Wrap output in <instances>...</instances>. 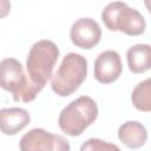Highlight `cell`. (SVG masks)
I'll return each mask as SVG.
<instances>
[{
  "label": "cell",
  "instance_id": "277c9868",
  "mask_svg": "<svg viewBox=\"0 0 151 151\" xmlns=\"http://www.w3.org/2000/svg\"><path fill=\"white\" fill-rule=\"evenodd\" d=\"M87 74V60L81 54L67 53L51 80L52 90L60 97L74 93Z\"/></svg>",
  "mask_w": 151,
  "mask_h": 151
},
{
  "label": "cell",
  "instance_id": "5b68a950",
  "mask_svg": "<svg viewBox=\"0 0 151 151\" xmlns=\"http://www.w3.org/2000/svg\"><path fill=\"white\" fill-rule=\"evenodd\" d=\"M101 20L110 31H120L127 35L143 34L146 27L143 14L123 1L110 2L101 12Z\"/></svg>",
  "mask_w": 151,
  "mask_h": 151
},
{
  "label": "cell",
  "instance_id": "9c48e42d",
  "mask_svg": "<svg viewBox=\"0 0 151 151\" xmlns=\"http://www.w3.org/2000/svg\"><path fill=\"white\" fill-rule=\"evenodd\" d=\"M29 113L21 107H6L0 110V131L7 136L17 134L29 124Z\"/></svg>",
  "mask_w": 151,
  "mask_h": 151
},
{
  "label": "cell",
  "instance_id": "7c38bea8",
  "mask_svg": "<svg viewBox=\"0 0 151 151\" xmlns=\"http://www.w3.org/2000/svg\"><path fill=\"white\" fill-rule=\"evenodd\" d=\"M151 80L150 78L138 83L131 94V100L134 107L143 112L151 111Z\"/></svg>",
  "mask_w": 151,
  "mask_h": 151
},
{
  "label": "cell",
  "instance_id": "4fadbf2b",
  "mask_svg": "<svg viewBox=\"0 0 151 151\" xmlns=\"http://www.w3.org/2000/svg\"><path fill=\"white\" fill-rule=\"evenodd\" d=\"M79 151H122L116 144L105 142L99 138H90L80 146Z\"/></svg>",
  "mask_w": 151,
  "mask_h": 151
},
{
  "label": "cell",
  "instance_id": "ba28073f",
  "mask_svg": "<svg viewBox=\"0 0 151 151\" xmlns=\"http://www.w3.org/2000/svg\"><path fill=\"white\" fill-rule=\"evenodd\" d=\"M122 70L120 55L113 50L101 52L94 61V78L101 84L116 81L122 74Z\"/></svg>",
  "mask_w": 151,
  "mask_h": 151
},
{
  "label": "cell",
  "instance_id": "30bf717a",
  "mask_svg": "<svg viewBox=\"0 0 151 151\" xmlns=\"http://www.w3.org/2000/svg\"><path fill=\"white\" fill-rule=\"evenodd\" d=\"M118 138L125 146L130 149H139L147 139V131L142 123L129 120L119 126Z\"/></svg>",
  "mask_w": 151,
  "mask_h": 151
},
{
  "label": "cell",
  "instance_id": "3957f363",
  "mask_svg": "<svg viewBox=\"0 0 151 151\" xmlns=\"http://www.w3.org/2000/svg\"><path fill=\"white\" fill-rule=\"evenodd\" d=\"M59 57V48L52 41L47 39L34 42L28 52L26 60L27 76L38 86H44L52 77L53 67L57 64Z\"/></svg>",
  "mask_w": 151,
  "mask_h": 151
},
{
  "label": "cell",
  "instance_id": "7a4b0ae2",
  "mask_svg": "<svg viewBox=\"0 0 151 151\" xmlns=\"http://www.w3.org/2000/svg\"><path fill=\"white\" fill-rule=\"evenodd\" d=\"M98 117L97 103L88 96H81L66 105L58 118L61 131L68 136H80Z\"/></svg>",
  "mask_w": 151,
  "mask_h": 151
},
{
  "label": "cell",
  "instance_id": "52a82bcc",
  "mask_svg": "<svg viewBox=\"0 0 151 151\" xmlns=\"http://www.w3.org/2000/svg\"><path fill=\"white\" fill-rule=\"evenodd\" d=\"M70 37L77 47L90 50L100 41L101 29L94 19L80 18L72 24Z\"/></svg>",
  "mask_w": 151,
  "mask_h": 151
},
{
  "label": "cell",
  "instance_id": "5bb4252c",
  "mask_svg": "<svg viewBox=\"0 0 151 151\" xmlns=\"http://www.w3.org/2000/svg\"><path fill=\"white\" fill-rule=\"evenodd\" d=\"M11 11V2L8 0H0V19L6 17Z\"/></svg>",
  "mask_w": 151,
  "mask_h": 151
},
{
  "label": "cell",
  "instance_id": "8fae6325",
  "mask_svg": "<svg viewBox=\"0 0 151 151\" xmlns=\"http://www.w3.org/2000/svg\"><path fill=\"white\" fill-rule=\"evenodd\" d=\"M127 65L133 73H144L151 66V47L147 44H137L126 52Z\"/></svg>",
  "mask_w": 151,
  "mask_h": 151
},
{
  "label": "cell",
  "instance_id": "9a60e30c",
  "mask_svg": "<svg viewBox=\"0 0 151 151\" xmlns=\"http://www.w3.org/2000/svg\"><path fill=\"white\" fill-rule=\"evenodd\" d=\"M33 151H40V150H33Z\"/></svg>",
  "mask_w": 151,
  "mask_h": 151
},
{
  "label": "cell",
  "instance_id": "8992f818",
  "mask_svg": "<svg viewBox=\"0 0 151 151\" xmlns=\"http://www.w3.org/2000/svg\"><path fill=\"white\" fill-rule=\"evenodd\" d=\"M19 149L20 151H70V144L60 134H53L44 129L35 127L21 137Z\"/></svg>",
  "mask_w": 151,
  "mask_h": 151
},
{
  "label": "cell",
  "instance_id": "6da1fadb",
  "mask_svg": "<svg viewBox=\"0 0 151 151\" xmlns=\"http://www.w3.org/2000/svg\"><path fill=\"white\" fill-rule=\"evenodd\" d=\"M0 87L12 93L15 101L28 103L35 99L42 90L35 85L24 72L21 63L14 58H6L0 61Z\"/></svg>",
  "mask_w": 151,
  "mask_h": 151
}]
</instances>
